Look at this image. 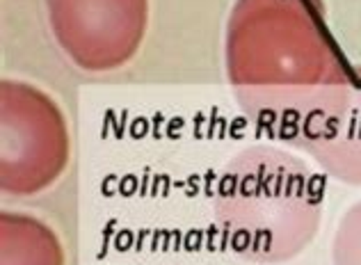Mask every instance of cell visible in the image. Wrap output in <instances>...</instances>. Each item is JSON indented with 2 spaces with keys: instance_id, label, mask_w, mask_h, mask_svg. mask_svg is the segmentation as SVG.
I'll use <instances>...</instances> for the list:
<instances>
[{
  "instance_id": "obj_5",
  "label": "cell",
  "mask_w": 361,
  "mask_h": 265,
  "mask_svg": "<svg viewBox=\"0 0 361 265\" xmlns=\"http://www.w3.org/2000/svg\"><path fill=\"white\" fill-rule=\"evenodd\" d=\"M298 149L336 181L361 185V78L353 82L345 99L322 117Z\"/></svg>"
},
{
  "instance_id": "obj_2",
  "label": "cell",
  "mask_w": 361,
  "mask_h": 265,
  "mask_svg": "<svg viewBox=\"0 0 361 265\" xmlns=\"http://www.w3.org/2000/svg\"><path fill=\"white\" fill-rule=\"evenodd\" d=\"M325 187L302 158L261 144L226 163L213 217L222 245L256 265L295 259L316 235Z\"/></svg>"
},
{
  "instance_id": "obj_3",
  "label": "cell",
  "mask_w": 361,
  "mask_h": 265,
  "mask_svg": "<svg viewBox=\"0 0 361 265\" xmlns=\"http://www.w3.org/2000/svg\"><path fill=\"white\" fill-rule=\"evenodd\" d=\"M69 165V126L49 94L3 80V190L27 197L51 187Z\"/></svg>"
},
{
  "instance_id": "obj_4",
  "label": "cell",
  "mask_w": 361,
  "mask_h": 265,
  "mask_svg": "<svg viewBox=\"0 0 361 265\" xmlns=\"http://www.w3.org/2000/svg\"><path fill=\"white\" fill-rule=\"evenodd\" d=\"M51 30L73 64L112 71L133 60L147 32L149 0H46Z\"/></svg>"
},
{
  "instance_id": "obj_7",
  "label": "cell",
  "mask_w": 361,
  "mask_h": 265,
  "mask_svg": "<svg viewBox=\"0 0 361 265\" xmlns=\"http://www.w3.org/2000/svg\"><path fill=\"white\" fill-rule=\"evenodd\" d=\"M331 259L334 265H361V202L353 204L338 222Z\"/></svg>"
},
{
  "instance_id": "obj_1",
  "label": "cell",
  "mask_w": 361,
  "mask_h": 265,
  "mask_svg": "<svg viewBox=\"0 0 361 265\" xmlns=\"http://www.w3.org/2000/svg\"><path fill=\"white\" fill-rule=\"evenodd\" d=\"M226 75L270 137L300 147L353 87L318 0H238L226 27Z\"/></svg>"
},
{
  "instance_id": "obj_6",
  "label": "cell",
  "mask_w": 361,
  "mask_h": 265,
  "mask_svg": "<svg viewBox=\"0 0 361 265\" xmlns=\"http://www.w3.org/2000/svg\"><path fill=\"white\" fill-rule=\"evenodd\" d=\"M3 265H64V252L51 226L23 213H3Z\"/></svg>"
}]
</instances>
